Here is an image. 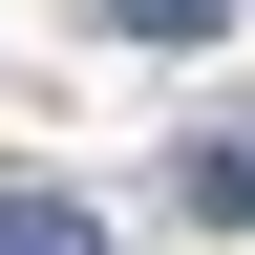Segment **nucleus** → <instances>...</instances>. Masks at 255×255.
I'll return each instance as SVG.
<instances>
[{
  "label": "nucleus",
  "mask_w": 255,
  "mask_h": 255,
  "mask_svg": "<svg viewBox=\"0 0 255 255\" xmlns=\"http://www.w3.org/2000/svg\"><path fill=\"white\" fill-rule=\"evenodd\" d=\"M170 213H191V234H255V128H191V149H170Z\"/></svg>",
  "instance_id": "f257e3e1"
},
{
  "label": "nucleus",
  "mask_w": 255,
  "mask_h": 255,
  "mask_svg": "<svg viewBox=\"0 0 255 255\" xmlns=\"http://www.w3.org/2000/svg\"><path fill=\"white\" fill-rule=\"evenodd\" d=\"M0 255H107V213L85 191H0Z\"/></svg>",
  "instance_id": "f03ea898"
},
{
  "label": "nucleus",
  "mask_w": 255,
  "mask_h": 255,
  "mask_svg": "<svg viewBox=\"0 0 255 255\" xmlns=\"http://www.w3.org/2000/svg\"><path fill=\"white\" fill-rule=\"evenodd\" d=\"M107 43H234V0H85Z\"/></svg>",
  "instance_id": "7ed1b4c3"
}]
</instances>
